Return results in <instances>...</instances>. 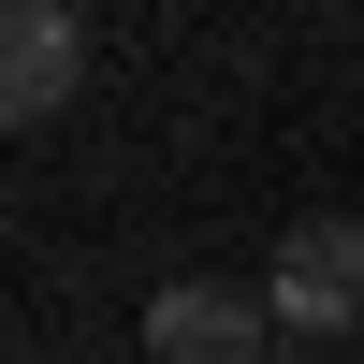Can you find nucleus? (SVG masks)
Masks as SVG:
<instances>
[{"mask_svg":"<svg viewBox=\"0 0 364 364\" xmlns=\"http://www.w3.org/2000/svg\"><path fill=\"white\" fill-rule=\"evenodd\" d=\"M262 306H277V336H350L364 321V219H291Z\"/></svg>","mask_w":364,"mask_h":364,"instance_id":"f257e3e1","label":"nucleus"},{"mask_svg":"<svg viewBox=\"0 0 364 364\" xmlns=\"http://www.w3.org/2000/svg\"><path fill=\"white\" fill-rule=\"evenodd\" d=\"M73 87H87V29L58 15V0H15V15H0V117H15V132H44Z\"/></svg>","mask_w":364,"mask_h":364,"instance_id":"7ed1b4c3","label":"nucleus"},{"mask_svg":"<svg viewBox=\"0 0 364 364\" xmlns=\"http://www.w3.org/2000/svg\"><path fill=\"white\" fill-rule=\"evenodd\" d=\"M277 364H350V350H336V336H291V350H277Z\"/></svg>","mask_w":364,"mask_h":364,"instance_id":"20e7f679","label":"nucleus"},{"mask_svg":"<svg viewBox=\"0 0 364 364\" xmlns=\"http://www.w3.org/2000/svg\"><path fill=\"white\" fill-rule=\"evenodd\" d=\"M277 306L262 291H233V277H175L161 306H146V364H277Z\"/></svg>","mask_w":364,"mask_h":364,"instance_id":"f03ea898","label":"nucleus"}]
</instances>
